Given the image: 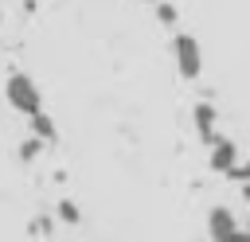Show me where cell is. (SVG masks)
Returning <instances> with one entry per match:
<instances>
[{
	"label": "cell",
	"mask_w": 250,
	"mask_h": 242,
	"mask_svg": "<svg viewBox=\"0 0 250 242\" xmlns=\"http://www.w3.org/2000/svg\"><path fill=\"white\" fill-rule=\"evenodd\" d=\"M4 98H8V105L16 109V113H23V117H35V113H43V94H39V86L27 78V74H8V82H4Z\"/></svg>",
	"instance_id": "6da1fadb"
},
{
	"label": "cell",
	"mask_w": 250,
	"mask_h": 242,
	"mask_svg": "<svg viewBox=\"0 0 250 242\" xmlns=\"http://www.w3.org/2000/svg\"><path fill=\"white\" fill-rule=\"evenodd\" d=\"M172 59H176V70L191 82V78H199L203 74V47H199V39L195 35H172Z\"/></svg>",
	"instance_id": "7a4b0ae2"
},
{
	"label": "cell",
	"mask_w": 250,
	"mask_h": 242,
	"mask_svg": "<svg viewBox=\"0 0 250 242\" xmlns=\"http://www.w3.org/2000/svg\"><path fill=\"white\" fill-rule=\"evenodd\" d=\"M238 230H242V222L234 219L230 207H211L207 211V234H211V242H230Z\"/></svg>",
	"instance_id": "3957f363"
},
{
	"label": "cell",
	"mask_w": 250,
	"mask_h": 242,
	"mask_svg": "<svg viewBox=\"0 0 250 242\" xmlns=\"http://www.w3.org/2000/svg\"><path fill=\"white\" fill-rule=\"evenodd\" d=\"M207 164H211V172H223V176H230V172L238 168V144L223 137L219 144H211V160H207Z\"/></svg>",
	"instance_id": "277c9868"
},
{
	"label": "cell",
	"mask_w": 250,
	"mask_h": 242,
	"mask_svg": "<svg viewBox=\"0 0 250 242\" xmlns=\"http://www.w3.org/2000/svg\"><path fill=\"white\" fill-rule=\"evenodd\" d=\"M195 129H199V141H203V144H219V141H223V137L215 133V109H211L207 101L195 105Z\"/></svg>",
	"instance_id": "5b68a950"
},
{
	"label": "cell",
	"mask_w": 250,
	"mask_h": 242,
	"mask_svg": "<svg viewBox=\"0 0 250 242\" xmlns=\"http://www.w3.org/2000/svg\"><path fill=\"white\" fill-rule=\"evenodd\" d=\"M31 137H35V141H43V144H47V141H55V121H51L47 113H35V117H31Z\"/></svg>",
	"instance_id": "8992f818"
},
{
	"label": "cell",
	"mask_w": 250,
	"mask_h": 242,
	"mask_svg": "<svg viewBox=\"0 0 250 242\" xmlns=\"http://www.w3.org/2000/svg\"><path fill=\"white\" fill-rule=\"evenodd\" d=\"M59 219H62L66 226H78V222H82V207H78L74 199H62V203H59Z\"/></svg>",
	"instance_id": "52a82bcc"
},
{
	"label": "cell",
	"mask_w": 250,
	"mask_h": 242,
	"mask_svg": "<svg viewBox=\"0 0 250 242\" xmlns=\"http://www.w3.org/2000/svg\"><path fill=\"white\" fill-rule=\"evenodd\" d=\"M176 16H180V12H176V8H172V4H164V0H160V4H156V20H160V23H164V27H172V23H176Z\"/></svg>",
	"instance_id": "ba28073f"
},
{
	"label": "cell",
	"mask_w": 250,
	"mask_h": 242,
	"mask_svg": "<svg viewBox=\"0 0 250 242\" xmlns=\"http://www.w3.org/2000/svg\"><path fill=\"white\" fill-rule=\"evenodd\" d=\"M39 148H43V141H35V137H31V141H23L20 156H23V160H35V156H39Z\"/></svg>",
	"instance_id": "9c48e42d"
},
{
	"label": "cell",
	"mask_w": 250,
	"mask_h": 242,
	"mask_svg": "<svg viewBox=\"0 0 250 242\" xmlns=\"http://www.w3.org/2000/svg\"><path fill=\"white\" fill-rule=\"evenodd\" d=\"M230 176H234L238 183H250V160H246V164H238V168H234Z\"/></svg>",
	"instance_id": "30bf717a"
},
{
	"label": "cell",
	"mask_w": 250,
	"mask_h": 242,
	"mask_svg": "<svg viewBox=\"0 0 250 242\" xmlns=\"http://www.w3.org/2000/svg\"><path fill=\"white\" fill-rule=\"evenodd\" d=\"M230 242H250V230H246V226H242V230H238V234H234V238H230Z\"/></svg>",
	"instance_id": "8fae6325"
},
{
	"label": "cell",
	"mask_w": 250,
	"mask_h": 242,
	"mask_svg": "<svg viewBox=\"0 0 250 242\" xmlns=\"http://www.w3.org/2000/svg\"><path fill=\"white\" fill-rule=\"evenodd\" d=\"M246 230H250V215H246Z\"/></svg>",
	"instance_id": "7c38bea8"
},
{
	"label": "cell",
	"mask_w": 250,
	"mask_h": 242,
	"mask_svg": "<svg viewBox=\"0 0 250 242\" xmlns=\"http://www.w3.org/2000/svg\"><path fill=\"white\" fill-rule=\"evenodd\" d=\"M145 4H160V0H145Z\"/></svg>",
	"instance_id": "4fadbf2b"
},
{
	"label": "cell",
	"mask_w": 250,
	"mask_h": 242,
	"mask_svg": "<svg viewBox=\"0 0 250 242\" xmlns=\"http://www.w3.org/2000/svg\"><path fill=\"white\" fill-rule=\"evenodd\" d=\"M0 20H4V16H0Z\"/></svg>",
	"instance_id": "5bb4252c"
}]
</instances>
